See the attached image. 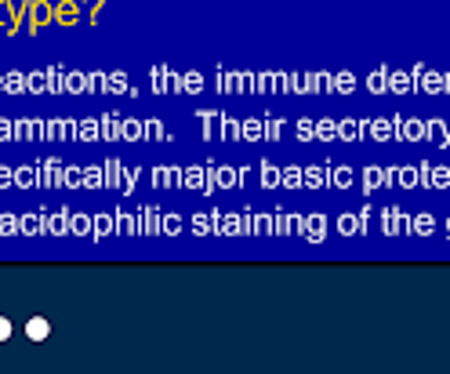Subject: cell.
<instances>
[{
  "mask_svg": "<svg viewBox=\"0 0 450 374\" xmlns=\"http://www.w3.org/2000/svg\"><path fill=\"white\" fill-rule=\"evenodd\" d=\"M0 338H8V324H4V320H0Z\"/></svg>",
  "mask_w": 450,
  "mask_h": 374,
  "instance_id": "6da1fadb",
  "label": "cell"
}]
</instances>
